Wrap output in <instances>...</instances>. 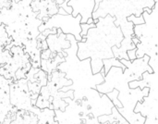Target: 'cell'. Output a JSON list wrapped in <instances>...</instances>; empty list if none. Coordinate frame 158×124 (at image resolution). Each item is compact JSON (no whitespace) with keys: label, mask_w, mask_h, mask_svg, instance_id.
<instances>
[{"label":"cell","mask_w":158,"mask_h":124,"mask_svg":"<svg viewBox=\"0 0 158 124\" xmlns=\"http://www.w3.org/2000/svg\"><path fill=\"white\" fill-rule=\"evenodd\" d=\"M50 55H51V51L49 49H46V50H43V53L41 55L42 58L44 59V60H48L50 58Z\"/></svg>","instance_id":"7"},{"label":"cell","mask_w":158,"mask_h":124,"mask_svg":"<svg viewBox=\"0 0 158 124\" xmlns=\"http://www.w3.org/2000/svg\"><path fill=\"white\" fill-rule=\"evenodd\" d=\"M102 62H103V68H104V71L106 75V73L109 71V70L112 68V67H118V68H121L123 71L126 69L125 66L117 58H104L102 59Z\"/></svg>","instance_id":"3"},{"label":"cell","mask_w":158,"mask_h":124,"mask_svg":"<svg viewBox=\"0 0 158 124\" xmlns=\"http://www.w3.org/2000/svg\"><path fill=\"white\" fill-rule=\"evenodd\" d=\"M128 21L131 22L133 25H141V24H144V19L143 17V15H141L140 17H135L134 14H131L130 17H128Z\"/></svg>","instance_id":"5"},{"label":"cell","mask_w":158,"mask_h":124,"mask_svg":"<svg viewBox=\"0 0 158 124\" xmlns=\"http://www.w3.org/2000/svg\"><path fill=\"white\" fill-rule=\"evenodd\" d=\"M126 53H127V56L131 61H133L134 59H136V48L131 49V50H128Z\"/></svg>","instance_id":"6"},{"label":"cell","mask_w":158,"mask_h":124,"mask_svg":"<svg viewBox=\"0 0 158 124\" xmlns=\"http://www.w3.org/2000/svg\"><path fill=\"white\" fill-rule=\"evenodd\" d=\"M94 0H69L67 5L72 7L71 16L76 18L81 15V24L86 23L88 19L92 18L94 7Z\"/></svg>","instance_id":"2"},{"label":"cell","mask_w":158,"mask_h":124,"mask_svg":"<svg viewBox=\"0 0 158 124\" xmlns=\"http://www.w3.org/2000/svg\"><path fill=\"white\" fill-rule=\"evenodd\" d=\"M106 96L110 99V101L112 102V104L114 105V107H116L117 109H121L122 105L119 102V100L118 99V91L117 89H113L112 92L106 94Z\"/></svg>","instance_id":"4"},{"label":"cell","mask_w":158,"mask_h":124,"mask_svg":"<svg viewBox=\"0 0 158 124\" xmlns=\"http://www.w3.org/2000/svg\"><path fill=\"white\" fill-rule=\"evenodd\" d=\"M86 23H87V24H92V23H94V19H93V18L88 19V20H87Z\"/></svg>","instance_id":"8"},{"label":"cell","mask_w":158,"mask_h":124,"mask_svg":"<svg viewBox=\"0 0 158 124\" xmlns=\"http://www.w3.org/2000/svg\"><path fill=\"white\" fill-rule=\"evenodd\" d=\"M81 15H78L76 18H73L71 14L68 15H59L56 14L48 19L44 24L39 27L40 32H43L46 29H57L59 28L64 34H71L74 36L77 42L81 41Z\"/></svg>","instance_id":"1"}]
</instances>
